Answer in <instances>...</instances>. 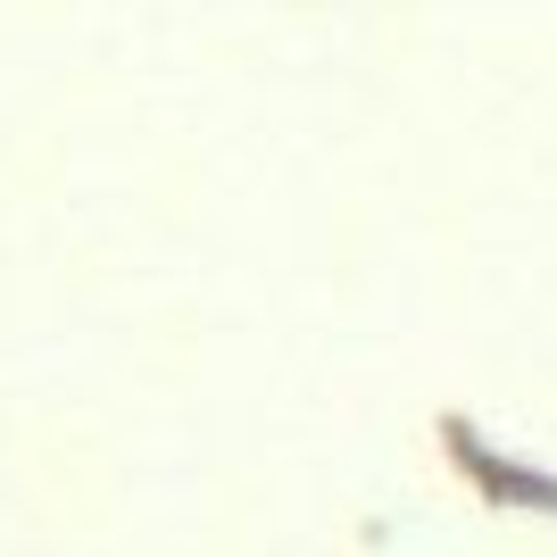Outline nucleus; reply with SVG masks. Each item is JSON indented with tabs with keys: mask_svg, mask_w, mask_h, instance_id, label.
Listing matches in <instances>:
<instances>
[]
</instances>
